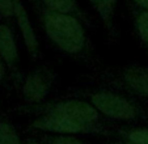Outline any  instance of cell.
Returning a JSON list of instances; mask_svg holds the SVG:
<instances>
[{
	"instance_id": "obj_19",
	"label": "cell",
	"mask_w": 148,
	"mask_h": 144,
	"mask_svg": "<svg viewBox=\"0 0 148 144\" xmlns=\"http://www.w3.org/2000/svg\"><path fill=\"white\" fill-rule=\"evenodd\" d=\"M24 144H45L42 141H29V143H24Z\"/></svg>"
},
{
	"instance_id": "obj_1",
	"label": "cell",
	"mask_w": 148,
	"mask_h": 144,
	"mask_svg": "<svg viewBox=\"0 0 148 144\" xmlns=\"http://www.w3.org/2000/svg\"><path fill=\"white\" fill-rule=\"evenodd\" d=\"M36 12L46 38L62 54L71 58H89L93 46L85 29V22L77 17L50 11L34 0Z\"/></svg>"
},
{
	"instance_id": "obj_16",
	"label": "cell",
	"mask_w": 148,
	"mask_h": 144,
	"mask_svg": "<svg viewBox=\"0 0 148 144\" xmlns=\"http://www.w3.org/2000/svg\"><path fill=\"white\" fill-rule=\"evenodd\" d=\"M7 66L5 63H4V60L1 59V56H0V85L4 83V80H5V76H7Z\"/></svg>"
},
{
	"instance_id": "obj_5",
	"label": "cell",
	"mask_w": 148,
	"mask_h": 144,
	"mask_svg": "<svg viewBox=\"0 0 148 144\" xmlns=\"http://www.w3.org/2000/svg\"><path fill=\"white\" fill-rule=\"evenodd\" d=\"M56 80L54 68L42 64L33 68L24 77L21 85L23 98L29 106H37L45 102Z\"/></svg>"
},
{
	"instance_id": "obj_13",
	"label": "cell",
	"mask_w": 148,
	"mask_h": 144,
	"mask_svg": "<svg viewBox=\"0 0 148 144\" xmlns=\"http://www.w3.org/2000/svg\"><path fill=\"white\" fill-rule=\"evenodd\" d=\"M0 144H24L12 123L0 121Z\"/></svg>"
},
{
	"instance_id": "obj_11",
	"label": "cell",
	"mask_w": 148,
	"mask_h": 144,
	"mask_svg": "<svg viewBox=\"0 0 148 144\" xmlns=\"http://www.w3.org/2000/svg\"><path fill=\"white\" fill-rule=\"evenodd\" d=\"M115 139L130 140L138 144H148L147 126H122L113 132Z\"/></svg>"
},
{
	"instance_id": "obj_10",
	"label": "cell",
	"mask_w": 148,
	"mask_h": 144,
	"mask_svg": "<svg viewBox=\"0 0 148 144\" xmlns=\"http://www.w3.org/2000/svg\"><path fill=\"white\" fill-rule=\"evenodd\" d=\"M37 1L50 11L77 17L79 20H81L85 24L89 22L87 13L81 9L77 0H37Z\"/></svg>"
},
{
	"instance_id": "obj_15",
	"label": "cell",
	"mask_w": 148,
	"mask_h": 144,
	"mask_svg": "<svg viewBox=\"0 0 148 144\" xmlns=\"http://www.w3.org/2000/svg\"><path fill=\"white\" fill-rule=\"evenodd\" d=\"M0 19L4 22L14 20V0H0Z\"/></svg>"
},
{
	"instance_id": "obj_14",
	"label": "cell",
	"mask_w": 148,
	"mask_h": 144,
	"mask_svg": "<svg viewBox=\"0 0 148 144\" xmlns=\"http://www.w3.org/2000/svg\"><path fill=\"white\" fill-rule=\"evenodd\" d=\"M41 141L45 144H89V141L80 139L77 135H46Z\"/></svg>"
},
{
	"instance_id": "obj_18",
	"label": "cell",
	"mask_w": 148,
	"mask_h": 144,
	"mask_svg": "<svg viewBox=\"0 0 148 144\" xmlns=\"http://www.w3.org/2000/svg\"><path fill=\"white\" fill-rule=\"evenodd\" d=\"M108 144H138V143H134V141H130V140H122V139H115V140L110 141Z\"/></svg>"
},
{
	"instance_id": "obj_17",
	"label": "cell",
	"mask_w": 148,
	"mask_h": 144,
	"mask_svg": "<svg viewBox=\"0 0 148 144\" xmlns=\"http://www.w3.org/2000/svg\"><path fill=\"white\" fill-rule=\"evenodd\" d=\"M131 4L139 7L142 9H145L148 11V0H131Z\"/></svg>"
},
{
	"instance_id": "obj_9",
	"label": "cell",
	"mask_w": 148,
	"mask_h": 144,
	"mask_svg": "<svg viewBox=\"0 0 148 144\" xmlns=\"http://www.w3.org/2000/svg\"><path fill=\"white\" fill-rule=\"evenodd\" d=\"M90 5L96 9L105 30L110 37H115V12H117L118 0H89Z\"/></svg>"
},
{
	"instance_id": "obj_3",
	"label": "cell",
	"mask_w": 148,
	"mask_h": 144,
	"mask_svg": "<svg viewBox=\"0 0 148 144\" xmlns=\"http://www.w3.org/2000/svg\"><path fill=\"white\" fill-rule=\"evenodd\" d=\"M30 110L38 111V114L47 113L62 115L89 125L102 123V115L97 111V109L88 100H81V98H64L53 102H43L41 105L30 106Z\"/></svg>"
},
{
	"instance_id": "obj_2",
	"label": "cell",
	"mask_w": 148,
	"mask_h": 144,
	"mask_svg": "<svg viewBox=\"0 0 148 144\" xmlns=\"http://www.w3.org/2000/svg\"><path fill=\"white\" fill-rule=\"evenodd\" d=\"M88 101L102 117L113 121L134 122L145 118V111L129 93L98 89L88 96Z\"/></svg>"
},
{
	"instance_id": "obj_7",
	"label": "cell",
	"mask_w": 148,
	"mask_h": 144,
	"mask_svg": "<svg viewBox=\"0 0 148 144\" xmlns=\"http://www.w3.org/2000/svg\"><path fill=\"white\" fill-rule=\"evenodd\" d=\"M14 21L18 26L20 34L23 37V42L28 55L30 56L32 60H37L41 55L39 41L36 34V30L32 25L28 11L24 7L21 0H14Z\"/></svg>"
},
{
	"instance_id": "obj_12",
	"label": "cell",
	"mask_w": 148,
	"mask_h": 144,
	"mask_svg": "<svg viewBox=\"0 0 148 144\" xmlns=\"http://www.w3.org/2000/svg\"><path fill=\"white\" fill-rule=\"evenodd\" d=\"M131 14L138 37L143 42V45L148 47V11L131 4Z\"/></svg>"
},
{
	"instance_id": "obj_4",
	"label": "cell",
	"mask_w": 148,
	"mask_h": 144,
	"mask_svg": "<svg viewBox=\"0 0 148 144\" xmlns=\"http://www.w3.org/2000/svg\"><path fill=\"white\" fill-rule=\"evenodd\" d=\"M29 127L36 131L49 132L50 135H98L105 131L103 123L89 125L47 113L38 114Z\"/></svg>"
},
{
	"instance_id": "obj_6",
	"label": "cell",
	"mask_w": 148,
	"mask_h": 144,
	"mask_svg": "<svg viewBox=\"0 0 148 144\" xmlns=\"http://www.w3.org/2000/svg\"><path fill=\"white\" fill-rule=\"evenodd\" d=\"M119 80L126 93L135 98L148 100V66L130 64L123 67Z\"/></svg>"
},
{
	"instance_id": "obj_8",
	"label": "cell",
	"mask_w": 148,
	"mask_h": 144,
	"mask_svg": "<svg viewBox=\"0 0 148 144\" xmlns=\"http://www.w3.org/2000/svg\"><path fill=\"white\" fill-rule=\"evenodd\" d=\"M0 56L9 71L18 72L20 51L14 32L8 22H0Z\"/></svg>"
}]
</instances>
